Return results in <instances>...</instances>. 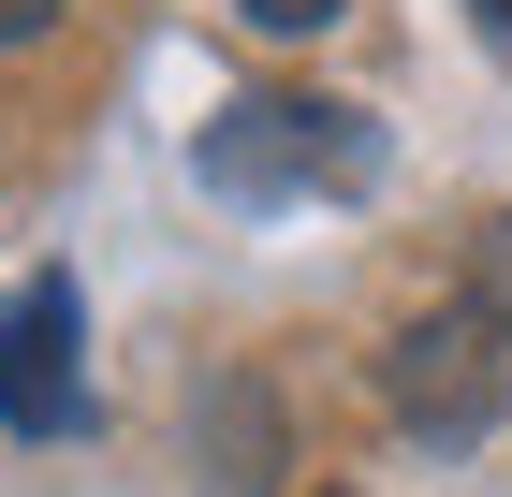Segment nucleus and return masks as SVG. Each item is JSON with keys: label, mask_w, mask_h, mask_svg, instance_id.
Listing matches in <instances>:
<instances>
[{"label": "nucleus", "mask_w": 512, "mask_h": 497, "mask_svg": "<svg viewBox=\"0 0 512 497\" xmlns=\"http://www.w3.org/2000/svg\"><path fill=\"white\" fill-rule=\"evenodd\" d=\"M381 395H395V424L469 439V424L512 395V322H498V307H469V293H454V307H425V322L381 351Z\"/></svg>", "instance_id": "obj_1"}, {"label": "nucleus", "mask_w": 512, "mask_h": 497, "mask_svg": "<svg viewBox=\"0 0 512 497\" xmlns=\"http://www.w3.org/2000/svg\"><path fill=\"white\" fill-rule=\"evenodd\" d=\"M322 176H366V117L352 103H235L220 132H205V191L235 205H278V191H322Z\"/></svg>", "instance_id": "obj_2"}, {"label": "nucleus", "mask_w": 512, "mask_h": 497, "mask_svg": "<svg viewBox=\"0 0 512 497\" xmlns=\"http://www.w3.org/2000/svg\"><path fill=\"white\" fill-rule=\"evenodd\" d=\"M0 424L15 439H74L88 381H74V278H30L15 322H0Z\"/></svg>", "instance_id": "obj_3"}, {"label": "nucleus", "mask_w": 512, "mask_h": 497, "mask_svg": "<svg viewBox=\"0 0 512 497\" xmlns=\"http://www.w3.org/2000/svg\"><path fill=\"white\" fill-rule=\"evenodd\" d=\"M469 307H498V322H512V220L469 234Z\"/></svg>", "instance_id": "obj_4"}, {"label": "nucleus", "mask_w": 512, "mask_h": 497, "mask_svg": "<svg viewBox=\"0 0 512 497\" xmlns=\"http://www.w3.org/2000/svg\"><path fill=\"white\" fill-rule=\"evenodd\" d=\"M322 15H337V0H249V30H278V44H293V30H322Z\"/></svg>", "instance_id": "obj_5"}, {"label": "nucleus", "mask_w": 512, "mask_h": 497, "mask_svg": "<svg viewBox=\"0 0 512 497\" xmlns=\"http://www.w3.org/2000/svg\"><path fill=\"white\" fill-rule=\"evenodd\" d=\"M59 30V0H0V44H44Z\"/></svg>", "instance_id": "obj_6"}, {"label": "nucleus", "mask_w": 512, "mask_h": 497, "mask_svg": "<svg viewBox=\"0 0 512 497\" xmlns=\"http://www.w3.org/2000/svg\"><path fill=\"white\" fill-rule=\"evenodd\" d=\"M483 15H498V30H512V0H483Z\"/></svg>", "instance_id": "obj_7"}]
</instances>
